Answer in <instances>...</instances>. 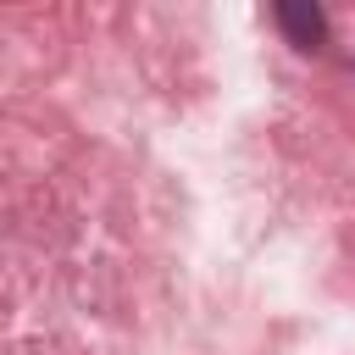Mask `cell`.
Segmentation results:
<instances>
[{
  "label": "cell",
  "instance_id": "6da1fadb",
  "mask_svg": "<svg viewBox=\"0 0 355 355\" xmlns=\"http://www.w3.org/2000/svg\"><path fill=\"white\" fill-rule=\"evenodd\" d=\"M277 22H283V33H288L300 50H316V44H322V33H327L322 11H316V6H305V0H283V6H277Z\"/></svg>",
  "mask_w": 355,
  "mask_h": 355
}]
</instances>
